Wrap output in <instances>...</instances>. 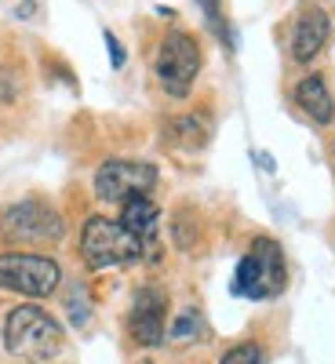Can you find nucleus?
Masks as SVG:
<instances>
[{
    "label": "nucleus",
    "instance_id": "1",
    "mask_svg": "<svg viewBox=\"0 0 335 364\" xmlns=\"http://www.w3.org/2000/svg\"><path fill=\"white\" fill-rule=\"evenodd\" d=\"M4 346L26 364H48L63 353V328L41 306H15L4 321Z\"/></svg>",
    "mask_w": 335,
    "mask_h": 364
},
{
    "label": "nucleus",
    "instance_id": "2",
    "mask_svg": "<svg viewBox=\"0 0 335 364\" xmlns=\"http://www.w3.org/2000/svg\"><path fill=\"white\" fill-rule=\"evenodd\" d=\"M288 284V266H285V252L273 237H259L252 252L237 262L233 273V295H245V299H273L281 295Z\"/></svg>",
    "mask_w": 335,
    "mask_h": 364
},
{
    "label": "nucleus",
    "instance_id": "3",
    "mask_svg": "<svg viewBox=\"0 0 335 364\" xmlns=\"http://www.w3.org/2000/svg\"><path fill=\"white\" fill-rule=\"evenodd\" d=\"M80 259L91 269H113V266H128L142 259L139 237L120 223V219H87L80 230Z\"/></svg>",
    "mask_w": 335,
    "mask_h": 364
},
{
    "label": "nucleus",
    "instance_id": "4",
    "mask_svg": "<svg viewBox=\"0 0 335 364\" xmlns=\"http://www.w3.org/2000/svg\"><path fill=\"white\" fill-rule=\"evenodd\" d=\"M63 269L55 259L44 255H29V252H4L0 255V288L29 295V299H44L58 288Z\"/></svg>",
    "mask_w": 335,
    "mask_h": 364
},
{
    "label": "nucleus",
    "instance_id": "5",
    "mask_svg": "<svg viewBox=\"0 0 335 364\" xmlns=\"http://www.w3.org/2000/svg\"><path fill=\"white\" fill-rule=\"evenodd\" d=\"M157 77L164 84V91L171 99H186L190 84L197 80L201 73V44L190 37V33H168L157 48Z\"/></svg>",
    "mask_w": 335,
    "mask_h": 364
},
{
    "label": "nucleus",
    "instance_id": "6",
    "mask_svg": "<svg viewBox=\"0 0 335 364\" xmlns=\"http://www.w3.org/2000/svg\"><path fill=\"white\" fill-rule=\"evenodd\" d=\"M0 230L15 240H29V245H58L66 233L63 215L48 204V200H18L4 211L0 219Z\"/></svg>",
    "mask_w": 335,
    "mask_h": 364
},
{
    "label": "nucleus",
    "instance_id": "7",
    "mask_svg": "<svg viewBox=\"0 0 335 364\" xmlns=\"http://www.w3.org/2000/svg\"><path fill=\"white\" fill-rule=\"evenodd\" d=\"M157 168L146 161H106L95 171V193L99 200L124 204L132 197H149L157 186Z\"/></svg>",
    "mask_w": 335,
    "mask_h": 364
},
{
    "label": "nucleus",
    "instance_id": "8",
    "mask_svg": "<svg viewBox=\"0 0 335 364\" xmlns=\"http://www.w3.org/2000/svg\"><path fill=\"white\" fill-rule=\"evenodd\" d=\"M128 331L139 346H157L168 336V295L161 288H139L132 314H128Z\"/></svg>",
    "mask_w": 335,
    "mask_h": 364
},
{
    "label": "nucleus",
    "instance_id": "9",
    "mask_svg": "<svg viewBox=\"0 0 335 364\" xmlns=\"http://www.w3.org/2000/svg\"><path fill=\"white\" fill-rule=\"evenodd\" d=\"M120 223H124L142 245V259L157 262L161 259V237H157V226H161V208L149 200V197H132L120 204Z\"/></svg>",
    "mask_w": 335,
    "mask_h": 364
},
{
    "label": "nucleus",
    "instance_id": "10",
    "mask_svg": "<svg viewBox=\"0 0 335 364\" xmlns=\"http://www.w3.org/2000/svg\"><path fill=\"white\" fill-rule=\"evenodd\" d=\"M328 37H331L328 11L324 8H307V11L295 18V26H292V58H295V63H302V66L314 63V58L324 51Z\"/></svg>",
    "mask_w": 335,
    "mask_h": 364
},
{
    "label": "nucleus",
    "instance_id": "11",
    "mask_svg": "<svg viewBox=\"0 0 335 364\" xmlns=\"http://www.w3.org/2000/svg\"><path fill=\"white\" fill-rule=\"evenodd\" d=\"M295 102L299 109L307 113L314 124H331V117H335V102H331V91H328V80L321 73H310V77H302L295 84Z\"/></svg>",
    "mask_w": 335,
    "mask_h": 364
},
{
    "label": "nucleus",
    "instance_id": "12",
    "mask_svg": "<svg viewBox=\"0 0 335 364\" xmlns=\"http://www.w3.org/2000/svg\"><path fill=\"white\" fill-rule=\"evenodd\" d=\"M168 135L186 149H201L208 142V120H204V113L175 117V120H168Z\"/></svg>",
    "mask_w": 335,
    "mask_h": 364
},
{
    "label": "nucleus",
    "instance_id": "13",
    "mask_svg": "<svg viewBox=\"0 0 335 364\" xmlns=\"http://www.w3.org/2000/svg\"><path fill=\"white\" fill-rule=\"evenodd\" d=\"M204 336V317L197 314V310H182L179 317H175V324L168 328V339L171 343H193V339H201Z\"/></svg>",
    "mask_w": 335,
    "mask_h": 364
},
{
    "label": "nucleus",
    "instance_id": "14",
    "mask_svg": "<svg viewBox=\"0 0 335 364\" xmlns=\"http://www.w3.org/2000/svg\"><path fill=\"white\" fill-rule=\"evenodd\" d=\"M219 364H266V353H262L259 343H237L233 350L223 353Z\"/></svg>",
    "mask_w": 335,
    "mask_h": 364
},
{
    "label": "nucleus",
    "instance_id": "15",
    "mask_svg": "<svg viewBox=\"0 0 335 364\" xmlns=\"http://www.w3.org/2000/svg\"><path fill=\"white\" fill-rule=\"evenodd\" d=\"M106 48H110V63H113V70H120V66H124V48H120V41L110 33V29H106Z\"/></svg>",
    "mask_w": 335,
    "mask_h": 364
},
{
    "label": "nucleus",
    "instance_id": "16",
    "mask_svg": "<svg viewBox=\"0 0 335 364\" xmlns=\"http://www.w3.org/2000/svg\"><path fill=\"white\" fill-rule=\"evenodd\" d=\"M197 4H201V11L208 15L211 26H219V0H197Z\"/></svg>",
    "mask_w": 335,
    "mask_h": 364
}]
</instances>
